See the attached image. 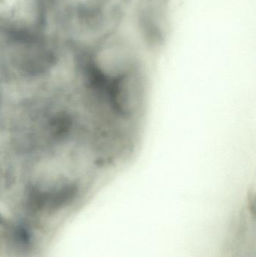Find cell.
<instances>
[{
	"label": "cell",
	"instance_id": "obj_2",
	"mask_svg": "<svg viewBox=\"0 0 256 257\" xmlns=\"http://www.w3.org/2000/svg\"><path fill=\"white\" fill-rule=\"evenodd\" d=\"M3 97V85L2 82L1 78H0V108H1L2 101Z\"/></svg>",
	"mask_w": 256,
	"mask_h": 257
},
{
	"label": "cell",
	"instance_id": "obj_3",
	"mask_svg": "<svg viewBox=\"0 0 256 257\" xmlns=\"http://www.w3.org/2000/svg\"><path fill=\"white\" fill-rule=\"evenodd\" d=\"M0 221H1V217H0Z\"/></svg>",
	"mask_w": 256,
	"mask_h": 257
},
{
	"label": "cell",
	"instance_id": "obj_1",
	"mask_svg": "<svg viewBox=\"0 0 256 257\" xmlns=\"http://www.w3.org/2000/svg\"><path fill=\"white\" fill-rule=\"evenodd\" d=\"M128 165L109 130L72 93L24 96L0 115V190L23 200L72 205Z\"/></svg>",
	"mask_w": 256,
	"mask_h": 257
}]
</instances>
